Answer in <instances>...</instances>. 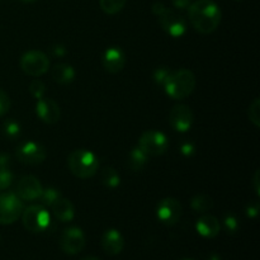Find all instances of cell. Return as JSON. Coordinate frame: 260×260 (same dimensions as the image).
<instances>
[{
    "instance_id": "cell-36",
    "label": "cell",
    "mask_w": 260,
    "mask_h": 260,
    "mask_svg": "<svg viewBox=\"0 0 260 260\" xmlns=\"http://www.w3.org/2000/svg\"><path fill=\"white\" fill-rule=\"evenodd\" d=\"M246 211H248V216H250V217H255V216L258 215V212H259V205H258V203L250 205Z\"/></svg>"
},
{
    "instance_id": "cell-22",
    "label": "cell",
    "mask_w": 260,
    "mask_h": 260,
    "mask_svg": "<svg viewBox=\"0 0 260 260\" xmlns=\"http://www.w3.org/2000/svg\"><path fill=\"white\" fill-rule=\"evenodd\" d=\"M101 182L107 188H116L121 183V177L116 172V169L111 167H106L101 172Z\"/></svg>"
},
{
    "instance_id": "cell-3",
    "label": "cell",
    "mask_w": 260,
    "mask_h": 260,
    "mask_svg": "<svg viewBox=\"0 0 260 260\" xmlns=\"http://www.w3.org/2000/svg\"><path fill=\"white\" fill-rule=\"evenodd\" d=\"M69 170L80 179H89L98 172L99 161L95 154L85 149H78L70 152L68 157Z\"/></svg>"
},
{
    "instance_id": "cell-6",
    "label": "cell",
    "mask_w": 260,
    "mask_h": 260,
    "mask_svg": "<svg viewBox=\"0 0 260 260\" xmlns=\"http://www.w3.org/2000/svg\"><path fill=\"white\" fill-rule=\"evenodd\" d=\"M24 206L15 193H0V225H10L22 216Z\"/></svg>"
},
{
    "instance_id": "cell-39",
    "label": "cell",
    "mask_w": 260,
    "mask_h": 260,
    "mask_svg": "<svg viewBox=\"0 0 260 260\" xmlns=\"http://www.w3.org/2000/svg\"><path fill=\"white\" fill-rule=\"evenodd\" d=\"M182 260H194V259H182Z\"/></svg>"
},
{
    "instance_id": "cell-7",
    "label": "cell",
    "mask_w": 260,
    "mask_h": 260,
    "mask_svg": "<svg viewBox=\"0 0 260 260\" xmlns=\"http://www.w3.org/2000/svg\"><path fill=\"white\" fill-rule=\"evenodd\" d=\"M20 69L29 76H42L50 69V60L47 55L41 51H28L20 57Z\"/></svg>"
},
{
    "instance_id": "cell-12",
    "label": "cell",
    "mask_w": 260,
    "mask_h": 260,
    "mask_svg": "<svg viewBox=\"0 0 260 260\" xmlns=\"http://www.w3.org/2000/svg\"><path fill=\"white\" fill-rule=\"evenodd\" d=\"M194 116L190 107L185 104H177L169 113V123L177 132H187L192 127Z\"/></svg>"
},
{
    "instance_id": "cell-34",
    "label": "cell",
    "mask_w": 260,
    "mask_h": 260,
    "mask_svg": "<svg viewBox=\"0 0 260 260\" xmlns=\"http://www.w3.org/2000/svg\"><path fill=\"white\" fill-rule=\"evenodd\" d=\"M172 3L175 8H178V9H187V8L192 4L190 0H172Z\"/></svg>"
},
{
    "instance_id": "cell-18",
    "label": "cell",
    "mask_w": 260,
    "mask_h": 260,
    "mask_svg": "<svg viewBox=\"0 0 260 260\" xmlns=\"http://www.w3.org/2000/svg\"><path fill=\"white\" fill-rule=\"evenodd\" d=\"M51 208H52L55 217L61 222H70L75 217V208H74L73 203L63 198L62 196L51 206Z\"/></svg>"
},
{
    "instance_id": "cell-19",
    "label": "cell",
    "mask_w": 260,
    "mask_h": 260,
    "mask_svg": "<svg viewBox=\"0 0 260 260\" xmlns=\"http://www.w3.org/2000/svg\"><path fill=\"white\" fill-rule=\"evenodd\" d=\"M51 75H52V79L56 83L66 85V84H70L74 81V79H75V70L69 63H57L51 70Z\"/></svg>"
},
{
    "instance_id": "cell-17",
    "label": "cell",
    "mask_w": 260,
    "mask_h": 260,
    "mask_svg": "<svg viewBox=\"0 0 260 260\" xmlns=\"http://www.w3.org/2000/svg\"><path fill=\"white\" fill-rule=\"evenodd\" d=\"M198 234L206 239H213L220 234V221L212 215H203L201 216L196 223Z\"/></svg>"
},
{
    "instance_id": "cell-14",
    "label": "cell",
    "mask_w": 260,
    "mask_h": 260,
    "mask_svg": "<svg viewBox=\"0 0 260 260\" xmlns=\"http://www.w3.org/2000/svg\"><path fill=\"white\" fill-rule=\"evenodd\" d=\"M36 113L38 118L47 124H55L60 121L61 111L55 101L48 98H41L36 104Z\"/></svg>"
},
{
    "instance_id": "cell-4",
    "label": "cell",
    "mask_w": 260,
    "mask_h": 260,
    "mask_svg": "<svg viewBox=\"0 0 260 260\" xmlns=\"http://www.w3.org/2000/svg\"><path fill=\"white\" fill-rule=\"evenodd\" d=\"M152 12L157 17L159 24L168 35L174 38L182 37L187 30V23L182 15L177 14L173 10L168 9L162 3L156 2L152 5Z\"/></svg>"
},
{
    "instance_id": "cell-10",
    "label": "cell",
    "mask_w": 260,
    "mask_h": 260,
    "mask_svg": "<svg viewBox=\"0 0 260 260\" xmlns=\"http://www.w3.org/2000/svg\"><path fill=\"white\" fill-rule=\"evenodd\" d=\"M47 152L42 145L33 141L20 144L15 150V157L18 161L27 165H38L45 161Z\"/></svg>"
},
{
    "instance_id": "cell-33",
    "label": "cell",
    "mask_w": 260,
    "mask_h": 260,
    "mask_svg": "<svg viewBox=\"0 0 260 260\" xmlns=\"http://www.w3.org/2000/svg\"><path fill=\"white\" fill-rule=\"evenodd\" d=\"M253 187H254V192L256 193V196H260V172L259 170H256L255 174H254Z\"/></svg>"
},
{
    "instance_id": "cell-26",
    "label": "cell",
    "mask_w": 260,
    "mask_h": 260,
    "mask_svg": "<svg viewBox=\"0 0 260 260\" xmlns=\"http://www.w3.org/2000/svg\"><path fill=\"white\" fill-rule=\"evenodd\" d=\"M248 117L251 123L255 127L260 126V101L259 98H255L250 103L248 109Z\"/></svg>"
},
{
    "instance_id": "cell-5",
    "label": "cell",
    "mask_w": 260,
    "mask_h": 260,
    "mask_svg": "<svg viewBox=\"0 0 260 260\" xmlns=\"http://www.w3.org/2000/svg\"><path fill=\"white\" fill-rule=\"evenodd\" d=\"M20 217L23 226L30 233H43L51 223L50 213L41 205H33L24 208Z\"/></svg>"
},
{
    "instance_id": "cell-1",
    "label": "cell",
    "mask_w": 260,
    "mask_h": 260,
    "mask_svg": "<svg viewBox=\"0 0 260 260\" xmlns=\"http://www.w3.org/2000/svg\"><path fill=\"white\" fill-rule=\"evenodd\" d=\"M190 24L197 32L208 35L215 32L221 23V9L212 0H197L188 7Z\"/></svg>"
},
{
    "instance_id": "cell-32",
    "label": "cell",
    "mask_w": 260,
    "mask_h": 260,
    "mask_svg": "<svg viewBox=\"0 0 260 260\" xmlns=\"http://www.w3.org/2000/svg\"><path fill=\"white\" fill-rule=\"evenodd\" d=\"M180 151H182V154L184 155V156H192V155L194 154L196 149L190 142H185V144H183L182 146H180Z\"/></svg>"
},
{
    "instance_id": "cell-20",
    "label": "cell",
    "mask_w": 260,
    "mask_h": 260,
    "mask_svg": "<svg viewBox=\"0 0 260 260\" xmlns=\"http://www.w3.org/2000/svg\"><path fill=\"white\" fill-rule=\"evenodd\" d=\"M147 159H149V156H147V155L145 154L139 146H137L129 151L127 164H128V168L131 170H134V172H139V170H141L142 168L146 165Z\"/></svg>"
},
{
    "instance_id": "cell-16",
    "label": "cell",
    "mask_w": 260,
    "mask_h": 260,
    "mask_svg": "<svg viewBox=\"0 0 260 260\" xmlns=\"http://www.w3.org/2000/svg\"><path fill=\"white\" fill-rule=\"evenodd\" d=\"M102 248L108 255H118L124 248V239L116 229H109L102 236Z\"/></svg>"
},
{
    "instance_id": "cell-9",
    "label": "cell",
    "mask_w": 260,
    "mask_h": 260,
    "mask_svg": "<svg viewBox=\"0 0 260 260\" xmlns=\"http://www.w3.org/2000/svg\"><path fill=\"white\" fill-rule=\"evenodd\" d=\"M86 243L85 235L83 230L79 228H68L62 231L60 236V248L61 250L69 255H75L80 253L84 249Z\"/></svg>"
},
{
    "instance_id": "cell-15",
    "label": "cell",
    "mask_w": 260,
    "mask_h": 260,
    "mask_svg": "<svg viewBox=\"0 0 260 260\" xmlns=\"http://www.w3.org/2000/svg\"><path fill=\"white\" fill-rule=\"evenodd\" d=\"M102 63L108 73L117 74L126 65V55L119 47H109L103 53Z\"/></svg>"
},
{
    "instance_id": "cell-21",
    "label": "cell",
    "mask_w": 260,
    "mask_h": 260,
    "mask_svg": "<svg viewBox=\"0 0 260 260\" xmlns=\"http://www.w3.org/2000/svg\"><path fill=\"white\" fill-rule=\"evenodd\" d=\"M13 174L9 170V156L0 155V190H4L12 184Z\"/></svg>"
},
{
    "instance_id": "cell-38",
    "label": "cell",
    "mask_w": 260,
    "mask_h": 260,
    "mask_svg": "<svg viewBox=\"0 0 260 260\" xmlns=\"http://www.w3.org/2000/svg\"><path fill=\"white\" fill-rule=\"evenodd\" d=\"M22 2H24V3H35V2H37V0H22Z\"/></svg>"
},
{
    "instance_id": "cell-8",
    "label": "cell",
    "mask_w": 260,
    "mask_h": 260,
    "mask_svg": "<svg viewBox=\"0 0 260 260\" xmlns=\"http://www.w3.org/2000/svg\"><path fill=\"white\" fill-rule=\"evenodd\" d=\"M169 146L167 136L159 131H146L139 140V147L147 156H160L165 154Z\"/></svg>"
},
{
    "instance_id": "cell-28",
    "label": "cell",
    "mask_w": 260,
    "mask_h": 260,
    "mask_svg": "<svg viewBox=\"0 0 260 260\" xmlns=\"http://www.w3.org/2000/svg\"><path fill=\"white\" fill-rule=\"evenodd\" d=\"M29 93L32 94L36 99L43 98L46 93L45 84L41 80H37V79H36V80H33L32 83L29 84Z\"/></svg>"
},
{
    "instance_id": "cell-2",
    "label": "cell",
    "mask_w": 260,
    "mask_h": 260,
    "mask_svg": "<svg viewBox=\"0 0 260 260\" xmlns=\"http://www.w3.org/2000/svg\"><path fill=\"white\" fill-rule=\"evenodd\" d=\"M196 75L193 71L188 70V69H179L170 73L168 76L167 81L164 83V90L170 98L177 99H185L193 93L196 89Z\"/></svg>"
},
{
    "instance_id": "cell-23",
    "label": "cell",
    "mask_w": 260,
    "mask_h": 260,
    "mask_svg": "<svg viewBox=\"0 0 260 260\" xmlns=\"http://www.w3.org/2000/svg\"><path fill=\"white\" fill-rule=\"evenodd\" d=\"M190 206H192V208L196 211V212L205 213L213 208V200L212 197L206 194L196 196V197L192 200V202H190Z\"/></svg>"
},
{
    "instance_id": "cell-37",
    "label": "cell",
    "mask_w": 260,
    "mask_h": 260,
    "mask_svg": "<svg viewBox=\"0 0 260 260\" xmlns=\"http://www.w3.org/2000/svg\"><path fill=\"white\" fill-rule=\"evenodd\" d=\"M81 260H99V259L95 258V256H86V258H84Z\"/></svg>"
},
{
    "instance_id": "cell-35",
    "label": "cell",
    "mask_w": 260,
    "mask_h": 260,
    "mask_svg": "<svg viewBox=\"0 0 260 260\" xmlns=\"http://www.w3.org/2000/svg\"><path fill=\"white\" fill-rule=\"evenodd\" d=\"M51 52H52L55 56H63L66 53V50L63 48V46L56 45L51 48Z\"/></svg>"
},
{
    "instance_id": "cell-31",
    "label": "cell",
    "mask_w": 260,
    "mask_h": 260,
    "mask_svg": "<svg viewBox=\"0 0 260 260\" xmlns=\"http://www.w3.org/2000/svg\"><path fill=\"white\" fill-rule=\"evenodd\" d=\"M225 226H226V229H228V231L234 233V231H236V229H238V226H239L238 220H236L233 215H228L225 217Z\"/></svg>"
},
{
    "instance_id": "cell-29",
    "label": "cell",
    "mask_w": 260,
    "mask_h": 260,
    "mask_svg": "<svg viewBox=\"0 0 260 260\" xmlns=\"http://www.w3.org/2000/svg\"><path fill=\"white\" fill-rule=\"evenodd\" d=\"M172 70L168 68H159L155 70L154 73V79H155V83L159 84V85H164V83L167 81L168 76L170 75Z\"/></svg>"
},
{
    "instance_id": "cell-24",
    "label": "cell",
    "mask_w": 260,
    "mask_h": 260,
    "mask_svg": "<svg viewBox=\"0 0 260 260\" xmlns=\"http://www.w3.org/2000/svg\"><path fill=\"white\" fill-rule=\"evenodd\" d=\"M127 0H99V5H101L102 10L107 14H117L121 12L126 5Z\"/></svg>"
},
{
    "instance_id": "cell-11",
    "label": "cell",
    "mask_w": 260,
    "mask_h": 260,
    "mask_svg": "<svg viewBox=\"0 0 260 260\" xmlns=\"http://www.w3.org/2000/svg\"><path fill=\"white\" fill-rule=\"evenodd\" d=\"M182 205L175 198H164L159 202L156 208V216L167 226H173L178 223L182 217Z\"/></svg>"
},
{
    "instance_id": "cell-30",
    "label": "cell",
    "mask_w": 260,
    "mask_h": 260,
    "mask_svg": "<svg viewBox=\"0 0 260 260\" xmlns=\"http://www.w3.org/2000/svg\"><path fill=\"white\" fill-rule=\"evenodd\" d=\"M10 109V98L2 88H0V117L7 114Z\"/></svg>"
},
{
    "instance_id": "cell-25",
    "label": "cell",
    "mask_w": 260,
    "mask_h": 260,
    "mask_svg": "<svg viewBox=\"0 0 260 260\" xmlns=\"http://www.w3.org/2000/svg\"><path fill=\"white\" fill-rule=\"evenodd\" d=\"M60 197L61 193L58 192L57 189H55V188H46V189H43L42 193H41L40 200L41 202H42V205L51 207V206H52Z\"/></svg>"
},
{
    "instance_id": "cell-13",
    "label": "cell",
    "mask_w": 260,
    "mask_h": 260,
    "mask_svg": "<svg viewBox=\"0 0 260 260\" xmlns=\"http://www.w3.org/2000/svg\"><path fill=\"white\" fill-rule=\"evenodd\" d=\"M43 188L40 180L33 175H24L19 179L15 187V194L22 201H35L40 198Z\"/></svg>"
},
{
    "instance_id": "cell-27",
    "label": "cell",
    "mask_w": 260,
    "mask_h": 260,
    "mask_svg": "<svg viewBox=\"0 0 260 260\" xmlns=\"http://www.w3.org/2000/svg\"><path fill=\"white\" fill-rule=\"evenodd\" d=\"M3 132L7 137L9 139H15L20 135V126L15 121H12V119H8L3 123Z\"/></svg>"
}]
</instances>
